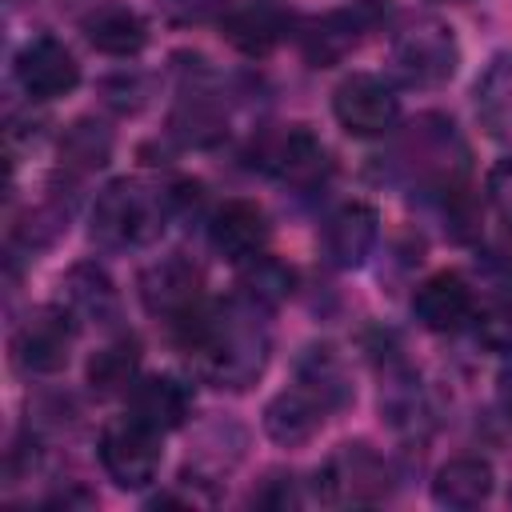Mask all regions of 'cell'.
I'll list each match as a JSON object with an SVG mask.
<instances>
[{
	"mask_svg": "<svg viewBox=\"0 0 512 512\" xmlns=\"http://www.w3.org/2000/svg\"><path fill=\"white\" fill-rule=\"evenodd\" d=\"M264 304L248 300L244 292H236L232 300L220 304H200L188 320H180V348L192 364V372L216 388H248L260 380L268 352H272V336H268V320H264Z\"/></svg>",
	"mask_w": 512,
	"mask_h": 512,
	"instance_id": "6da1fadb",
	"label": "cell"
},
{
	"mask_svg": "<svg viewBox=\"0 0 512 512\" xmlns=\"http://www.w3.org/2000/svg\"><path fill=\"white\" fill-rule=\"evenodd\" d=\"M172 200L144 180H112L92 204V240L108 252L152 248L168 228Z\"/></svg>",
	"mask_w": 512,
	"mask_h": 512,
	"instance_id": "7a4b0ae2",
	"label": "cell"
},
{
	"mask_svg": "<svg viewBox=\"0 0 512 512\" xmlns=\"http://www.w3.org/2000/svg\"><path fill=\"white\" fill-rule=\"evenodd\" d=\"M160 428L144 424L140 416L124 412L116 420H108L100 428V464L108 472V480L116 488H128V492H140L156 480L160 472V460H164V448H160Z\"/></svg>",
	"mask_w": 512,
	"mask_h": 512,
	"instance_id": "3957f363",
	"label": "cell"
},
{
	"mask_svg": "<svg viewBox=\"0 0 512 512\" xmlns=\"http://www.w3.org/2000/svg\"><path fill=\"white\" fill-rule=\"evenodd\" d=\"M460 48L448 24L420 16L392 36V68L412 88H440L456 76Z\"/></svg>",
	"mask_w": 512,
	"mask_h": 512,
	"instance_id": "277c9868",
	"label": "cell"
},
{
	"mask_svg": "<svg viewBox=\"0 0 512 512\" xmlns=\"http://www.w3.org/2000/svg\"><path fill=\"white\" fill-rule=\"evenodd\" d=\"M316 492H324L332 504H376L392 492V472L372 444L352 440L340 444L316 472Z\"/></svg>",
	"mask_w": 512,
	"mask_h": 512,
	"instance_id": "5b68a950",
	"label": "cell"
},
{
	"mask_svg": "<svg viewBox=\"0 0 512 512\" xmlns=\"http://www.w3.org/2000/svg\"><path fill=\"white\" fill-rule=\"evenodd\" d=\"M72 340H76V320L60 304L36 308L12 332V364L24 376H56L72 356Z\"/></svg>",
	"mask_w": 512,
	"mask_h": 512,
	"instance_id": "8992f818",
	"label": "cell"
},
{
	"mask_svg": "<svg viewBox=\"0 0 512 512\" xmlns=\"http://www.w3.org/2000/svg\"><path fill=\"white\" fill-rule=\"evenodd\" d=\"M332 112H336V120H340V128H344L348 136L368 140V136H384V132L396 128V120H400V100H396V92H392L380 76H372V72H352V76H344V80L336 84V92H332Z\"/></svg>",
	"mask_w": 512,
	"mask_h": 512,
	"instance_id": "52a82bcc",
	"label": "cell"
},
{
	"mask_svg": "<svg viewBox=\"0 0 512 512\" xmlns=\"http://www.w3.org/2000/svg\"><path fill=\"white\" fill-rule=\"evenodd\" d=\"M140 300L152 316L180 324L204 304V276L188 256H164L140 272Z\"/></svg>",
	"mask_w": 512,
	"mask_h": 512,
	"instance_id": "ba28073f",
	"label": "cell"
},
{
	"mask_svg": "<svg viewBox=\"0 0 512 512\" xmlns=\"http://www.w3.org/2000/svg\"><path fill=\"white\" fill-rule=\"evenodd\" d=\"M16 84L32 100H56L68 96L80 84V64L76 56L56 40V36H32L16 52Z\"/></svg>",
	"mask_w": 512,
	"mask_h": 512,
	"instance_id": "9c48e42d",
	"label": "cell"
},
{
	"mask_svg": "<svg viewBox=\"0 0 512 512\" xmlns=\"http://www.w3.org/2000/svg\"><path fill=\"white\" fill-rule=\"evenodd\" d=\"M292 28H296V16L276 0L232 4L220 20V36L244 56H268L292 36Z\"/></svg>",
	"mask_w": 512,
	"mask_h": 512,
	"instance_id": "30bf717a",
	"label": "cell"
},
{
	"mask_svg": "<svg viewBox=\"0 0 512 512\" xmlns=\"http://www.w3.org/2000/svg\"><path fill=\"white\" fill-rule=\"evenodd\" d=\"M380 20V0H360L356 8H340L328 12L320 20H308L300 28V52L308 56V64H336L348 48H356L364 40V32H372Z\"/></svg>",
	"mask_w": 512,
	"mask_h": 512,
	"instance_id": "8fae6325",
	"label": "cell"
},
{
	"mask_svg": "<svg viewBox=\"0 0 512 512\" xmlns=\"http://www.w3.org/2000/svg\"><path fill=\"white\" fill-rule=\"evenodd\" d=\"M56 304L76 320V328H112L120 320V292L100 264H72L60 276Z\"/></svg>",
	"mask_w": 512,
	"mask_h": 512,
	"instance_id": "7c38bea8",
	"label": "cell"
},
{
	"mask_svg": "<svg viewBox=\"0 0 512 512\" xmlns=\"http://www.w3.org/2000/svg\"><path fill=\"white\" fill-rule=\"evenodd\" d=\"M328 412H332V404L312 384L296 380L292 388H284V392H276L268 400V408H264V432L276 444L296 448V444H308L320 432V424L328 420Z\"/></svg>",
	"mask_w": 512,
	"mask_h": 512,
	"instance_id": "4fadbf2b",
	"label": "cell"
},
{
	"mask_svg": "<svg viewBox=\"0 0 512 512\" xmlns=\"http://www.w3.org/2000/svg\"><path fill=\"white\" fill-rule=\"evenodd\" d=\"M264 168H268L276 180L292 184V188H316V184L332 172V160H328L324 144H320L304 124H292V128H284L280 136L268 140V148H264Z\"/></svg>",
	"mask_w": 512,
	"mask_h": 512,
	"instance_id": "5bb4252c",
	"label": "cell"
},
{
	"mask_svg": "<svg viewBox=\"0 0 512 512\" xmlns=\"http://www.w3.org/2000/svg\"><path fill=\"white\" fill-rule=\"evenodd\" d=\"M268 236H272L268 216H264V208L252 204V200H224V204L216 208L212 224H208L212 248H216L224 260H232V264H244V260L264 256Z\"/></svg>",
	"mask_w": 512,
	"mask_h": 512,
	"instance_id": "9a60e30c",
	"label": "cell"
},
{
	"mask_svg": "<svg viewBox=\"0 0 512 512\" xmlns=\"http://www.w3.org/2000/svg\"><path fill=\"white\" fill-rule=\"evenodd\" d=\"M472 312L476 296L460 272H436L412 292V316L428 332H460L464 324H472Z\"/></svg>",
	"mask_w": 512,
	"mask_h": 512,
	"instance_id": "2e32d148",
	"label": "cell"
},
{
	"mask_svg": "<svg viewBox=\"0 0 512 512\" xmlns=\"http://www.w3.org/2000/svg\"><path fill=\"white\" fill-rule=\"evenodd\" d=\"M376 236H380V216L372 204H360V200L340 204L324 220V256L336 268H360L376 248Z\"/></svg>",
	"mask_w": 512,
	"mask_h": 512,
	"instance_id": "e0dca14e",
	"label": "cell"
},
{
	"mask_svg": "<svg viewBox=\"0 0 512 512\" xmlns=\"http://www.w3.org/2000/svg\"><path fill=\"white\" fill-rule=\"evenodd\" d=\"M80 32L104 56H136L148 44L144 16L136 8H128V4H120V0H108V4H96L92 12H84Z\"/></svg>",
	"mask_w": 512,
	"mask_h": 512,
	"instance_id": "ac0fdd59",
	"label": "cell"
},
{
	"mask_svg": "<svg viewBox=\"0 0 512 512\" xmlns=\"http://www.w3.org/2000/svg\"><path fill=\"white\" fill-rule=\"evenodd\" d=\"M128 412L140 416L144 424L160 428V432H172L188 420L192 412V392L188 384H180L176 376H144L132 384L128 392Z\"/></svg>",
	"mask_w": 512,
	"mask_h": 512,
	"instance_id": "d6986e66",
	"label": "cell"
},
{
	"mask_svg": "<svg viewBox=\"0 0 512 512\" xmlns=\"http://www.w3.org/2000/svg\"><path fill=\"white\" fill-rule=\"evenodd\" d=\"M492 464L480 456H456L448 464H440L436 480H432V500L440 508H480L492 496Z\"/></svg>",
	"mask_w": 512,
	"mask_h": 512,
	"instance_id": "ffe728a7",
	"label": "cell"
},
{
	"mask_svg": "<svg viewBox=\"0 0 512 512\" xmlns=\"http://www.w3.org/2000/svg\"><path fill=\"white\" fill-rule=\"evenodd\" d=\"M476 112L496 140L512 144V52L496 56L476 80Z\"/></svg>",
	"mask_w": 512,
	"mask_h": 512,
	"instance_id": "44dd1931",
	"label": "cell"
},
{
	"mask_svg": "<svg viewBox=\"0 0 512 512\" xmlns=\"http://www.w3.org/2000/svg\"><path fill=\"white\" fill-rule=\"evenodd\" d=\"M136 372H140V344L132 336H120L88 360V388L96 396H128Z\"/></svg>",
	"mask_w": 512,
	"mask_h": 512,
	"instance_id": "7402d4cb",
	"label": "cell"
},
{
	"mask_svg": "<svg viewBox=\"0 0 512 512\" xmlns=\"http://www.w3.org/2000/svg\"><path fill=\"white\" fill-rule=\"evenodd\" d=\"M108 156H112V128L108 124L84 116V120L64 128V136H60V164L68 172H96V168L108 164Z\"/></svg>",
	"mask_w": 512,
	"mask_h": 512,
	"instance_id": "603a6c76",
	"label": "cell"
},
{
	"mask_svg": "<svg viewBox=\"0 0 512 512\" xmlns=\"http://www.w3.org/2000/svg\"><path fill=\"white\" fill-rule=\"evenodd\" d=\"M172 132H176L184 144L204 148V144H216L228 128H224V112L208 100V92H188V96L176 104V112H172Z\"/></svg>",
	"mask_w": 512,
	"mask_h": 512,
	"instance_id": "cb8c5ba5",
	"label": "cell"
},
{
	"mask_svg": "<svg viewBox=\"0 0 512 512\" xmlns=\"http://www.w3.org/2000/svg\"><path fill=\"white\" fill-rule=\"evenodd\" d=\"M380 412L388 416V424L396 432H416L428 420V404L420 392V380L412 376H392L388 388L380 392Z\"/></svg>",
	"mask_w": 512,
	"mask_h": 512,
	"instance_id": "d4e9b609",
	"label": "cell"
},
{
	"mask_svg": "<svg viewBox=\"0 0 512 512\" xmlns=\"http://www.w3.org/2000/svg\"><path fill=\"white\" fill-rule=\"evenodd\" d=\"M240 284H244V296H248V300H256V304L272 308L276 300H284V296L292 292V272H288V268H280V264H276V260H268V256H256Z\"/></svg>",
	"mask_w": 512,
	"mask_h": 512,
	"instance_id": "484cf974",
	"label": "cell"
},
{
	"mask_svg": "<svg viewBox=\"0 0 512 512\" xmlns=\"http://www.w3.org/2000/svg\"><path fill=\"white\" fill-rule=\"evenodd\" d=\"M472 328H476V340L492 352H504L512 348V300H488L472 312Z\"/></svg>",
	"mask_w": 512,
	"mask_h": 512,
	"instance_id": "4316f807",
	"label": "cell"
},
{
	"mask_svg": "<svg viewBox=\"0 0 512 512\" xmlns=\"http://www.w3.org/2000/svg\"><path fill=\"white\" fill-rule=\"evenodd\" d=\"M228 8H232V0H156V12H160L168 24H176V28L224 20Z\"/></svg>",
	"mask_w": 512,
	"mask_h": 512,
	"instance_id": "83f0119b",
	"label": "cell"
},
{
	"mask_svg": "<svg viewBox=\"0 0 512 512\" xmlns=\"http://www.w3.org/2000/svg\"><path fill=\"white\" fill-rule=\"evenodd\" d=\"M488 196H492L496 212L512 224V156L492 168V176H488Z\"/></svg>",
	"mask_w": 512,
	"mask_h": 512,
	"instance_id": "f1b7e54d",
	"label": "cell"
},
{
	"mask_svg": "<svg viewBox=\"0 0 512 512\" xmlns=\"http://www.w3.org/2000/svg\"><path fill=\"white\" fill-rule=\"evenodd\" d=\"M496 404H500L504 420L512 424V368H504V372H500V380H496Z\"/></svg>",
	"mask_w": 512,
	"mask_h": 512,
	"instance_id": "f546056e",
	"label": "cell"
}]
</instances>
